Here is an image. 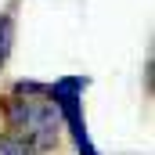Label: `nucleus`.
<instances>
[{
	"label": "nucleus",
	"mask_w": 155,
	"mask_h": 155,
	"mask_svg": "<svg viewBox=\"0 0 155 155\" xmlns=\"http://www.w3.org/2000/svg\"><path fill=\"white\" fill-rule=\"evenodd\" d=\"M4 126H7L4 130L7 137L25 144L33 155L54 152L58 137H61V119H58V108L47 94V83L18 79L4 97Z\"/></svg>",
	"instance_id": "f257e3e1"
},
{
	"label": "nucleus",
	"mask_w": 155,
	"mask_h": 155,
	"mask_svg": "<svg viewBox=\"0 0 155 155\" xmlns=\"http://www.w3.org/2000/svg\"><path fill=\"white\" fill-rule=\"evenodd\" d=\"M90 79L72 72V76H61L54 83H47V94L58 108V119H61V130H69L72 144H76L79 155H101L94 137H90V126H87V112H83V94H87Z\"/></svg>",
	"instance_id": "f03ea898"
},
{
	"label": "nucleus",
	"mask_w": 155,
	"mask_h": 155,
	"mask_svg": "<svg viewBox=\"0 0 155 155\" xmlns=\"http://www.w3.org/2000/svg\"><path fill=\"white\" fill-rule=\"evenodd\" d=\"M11 47H15V15L11 11H0V72L11 58Z\"/></svg>",
	"instance_id": "7ed1b4c3"
},
{
	"label": "nucleus",
	"mask_w": 155,
	"mask_h": 155,
	"mask_svg": "<svg viewBox=\"0 0 155 155\" xmlns=\"http://www.w3.org/2000/svg\"><path fill=\"white\" fill-rule=\"evenodd\" d=\"M0 155H33L25 144H18L15 137H7V134H0Z\"/></svg>",
	"instance_id": "20e7f679"
}]
</instances>
